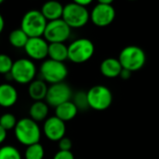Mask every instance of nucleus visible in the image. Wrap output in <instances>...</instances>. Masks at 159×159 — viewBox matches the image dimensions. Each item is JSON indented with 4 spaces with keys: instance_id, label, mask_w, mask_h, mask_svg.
<instances>
[{
    "instance_id": "nucleus-16",
    "label": "nucleus",
    "mask_w": 159,
    "mask_h": 159,
    "mask_svg": "<svg viewBox=\"0 0 159 159\" xmlns=\"http://www.w3.org/2000/svg\"><path fill=\"white\" fill-rule=\"evenodd\" d=\"M123 67L118 58L109 57L104 59L100 66V70L102 76L108 79H114L119 77Z\"/></svg>"
},
{
    "instance_id": "nucleus-20",
    "label": "nucleus",
    "mask_w": 159,
    "mask_h": 159,
    "mask_svg": "<svg viewBox=\"0 0 159 159\" xmlns=\"http://www.w3.org/2000/svg\"><path fill=\"white\" fill-rule=\"evenodd\" d=\"M49 59L63 62L68 59V46L64 43H49L48 44V54Z\"/></svg>"
},
{
    "instance_id": "nucleus-6",
    "label": "nucleus",
    "mask_w": 159,
    "mask_h": 159,
    "mask_svg": "<svg viewBox=\"0 0 159 159\" xmlns=\"http://www.w3.org/2000/svg\"><path fill=\"white\" fill-rule=\"evenodd\" d=\"M36 73V66L29 58H20L14 61L10 71L12 81L19 84L31 83L34 80Z\"/></svg>"
},
{
    "instance_id": "nucleus-13",
    "label": "nucleus",
    "mask_w": 159,
    "mask_h": 159,
    "mask_svg": "<svg viewBox=\"0 0 159 159\" xmlns=\"http://www.w3.org/2000/svg\"><path fill=\"white\" fill-rule=\"evenodd\" d=\"M43 131L48 140L51 142H59L63 137H65L66 126L63 121L54 115L46 119Z\"/></svg>"
},
{
    "instance_id": "nucleus-25",
    "label": "nucleus",
    "mask_w": 159,
    "mask_h": 159,
    "mask_svg": "<svg viewBox=\"0 0 159 159\" xmlns=\"http://www.w3.org/2000/svg\"><path fill=\"white\" fill-rule=\"evenodd\" d=\"M18 120L16 119L15 115L9 112L4 113L3 115H1L0 117V126L6 130V131H9L15 128L16 125H17Z\"/></svg>"
},
{
    "instance_id": "nucleus-4",
    "label": "nucleus",
    "mask_w": 159,
    "mask_h": 159,
    "mask_svg": "<svg viewBox=\"0 0 159 159\" xmlns=\"http://www.w3.org/2000/svg\"><path fill=\"white\" fill-rule=\"evenodd\" d=\"M41 79L50 84L63 82L68 75V69L63 62L51 59L45 60L39 68Z\"/></svg>"
},
{
    "instance_id": "nucleus-8",
    "label": "nucleus",
    "mask_w": 159,
    "mask_h": 159,
    "mask_svg": "<svg viewBox=\"0 0 159 159\" xmlns=\"http://www.w3.org/2000/svg\"><path fill=\"white\" fill-rule=\"evenodd\" d=\"M87 97L89 108L99 112L107 110L113 102V94L104 85L92 86L87 92Z\"/></svg>"
},
{
    "instance_id": "nucleus-2",
    "label": "nucleus",
    "mask_w": 159,
    "mask_h": 159,
    "mask_svg": "<svg viewBox=\"0 0 159 159\" xmlns=\"http://www.w3.org/2000/svg\"><path fill=\"white\" fill-rule=\"evenodd\" d=\"M48 21L40 10L31 9L25 12L20 22V28L29 37H39L44 36Z\"/></svg>"
},
{
    "instance_id": "nucleus-3",
    "label": "nucleus",
    "mask_w": 159,
    "mask_h": 159,
    "mask_svg": "<svg viewBox=\"0 0 159 159\" xmlns=\"http://www.w3.org/2000/svg\"><path fill=\"white\" fill-rule=\"evenodd\" d=\"M118 60L123 68L134 72L144 67L146 63V54L141 47L129 45L122 49Z\"/></svg>"
},
{
    "instance_id": "nucleus-11",
    "label": "nucleus",
    "mask_w": 159,
    "mask_h": 159,
    "mask_svg": "<svg viewBox=\"0 0 159 159\" xmlns=\"http://www.w3.org/2000/svg\"><path fill=\"white\" fill-rule=\"evenodd\" d=\"M90 21L98 27H105L111 24L116 18V9L112 5L97 4L89 12Z\"/></svg>"
},
{
    "instance_id": "nucleus-10",
    "label": "nucleus",
    "mask_w": 159,
    "mask_h": 159,
    "mask_svg": "<svg viewBox=\"0 0 159 159\" xmlns=\"http://www.w3.org/2000/svg\"><path fill=\"white\" fill-rule=\"evenodd\" d=\"M72 97L73 91L71 87L63 82L60 83L50 84L48 89L46 102L48 106L56 108L64 102L70 101Z\"/></svg>"
},
{
    "instance_id": "nucleus-15",
    "label": "nucleus",
    "mask_w": 159,
    "mask_h": 159,
    "mask_svg": "<svg viewBox=\"0 0 159 159\" xmlns=\"http://www.w3.org/2000/svg\"><path fill=\"white\" fill-rule=\"evenodd\" d=\"M63 7L64 6H62V4L57 0H48L43 4L40 11L46 18V20L48 22H50L61 19Z\"/></svg>"
},
{
    "instance_id": "nucleus-34",
    "label": "nucleus",
    "mask_w": 159,
    "mask_h": 159,
    "mask_svg": "<svg viewBox=\"0 0 159 159\" xmlns=\"http://www.w3.org/2000/svg\"><path fill=\"white\" fill-rule=\"evenodd\" d=\"M4 1H5V0H0V5H1V4H2V3L4 2Z\"/></svg>"
},
{
    "instance_id": "nucleus-9",
    "label": "nucleus",
    "mask_w": 159,
    "mask_h": 159,
    "mask_svg": "<svg viewBox=\"0 0 159 159\" xmlns=\"http://www.w3.org/2000/svg\"><path fill=\"white\" fill-rule=\"evenodd\" d=\"M71 27L62 20L48 22L44 32V38L48 43H64L71 35Z\"/></svg>"
},
{
    "instance_id": "nucleus-28",
    "label": "nucleus",
    "mask_w": 159,
    "mask_h": 159,
    "mask_svg": "<svg viewBox=\"0 0 159 159\" xmlns=\"http://www.w3.org/2000/svg\"><path fill=\"white\" fill-rule=\"evenodd\" d=\"M53 159H75V157L71 151H58Z\"/></svg>"
},
{
    "instance_id": "nucleus-7",
    "label": "nucleus",
    "mask_w": 159,
    "mask_h": 159,
    "mask_svg": "<svg viewBox=\"0 0 159 159\" xmlns=\"http://www.w3.org/2000/svg\"><path fill=\"white\" fill-rule=\"evenodd\" d=\"M61 19L71 28H81L88 23L90 17L86 7L71 2L63 7Z\"/></svg>"
},
{
    "instance_id": "nucleus-21",
    "label": "nucleus",
    "mask_w": 159,
    "mask_h": 159,
    "mask_svg": "<svg viewBox=\"0 0 159 159\" xmlns=\"http://www.w3.org/2000/svg\"><path fill=\"white\" fill-rule=\"evenodd\" d=\"M28 39H29V37L24 33V31L21 28L12 30L8 36V41L10 45L18 49L24 48Z\"/></svg>"
},
{
    "instance_id": "nucleus-19",
    "label": "nucleus",
    "mask_w": 159,
    "mask_h": 159,
    "mask_svg": "<svg viewBox=\"0 0 159 159\" xmlns=\"http://www.w3.org/2000/svg\"><path fill=\"white\" fill-rule=\"evenodd\" d=\"M30 118L36 123L46 121L48 114V105L44 101H34L29 109Z\"/></svg>"
},
{
    "instance_id": "nucleus-14",
    "label": "nucleus",
    "mask_w": 159,
    "mask_h": 159,
    "mask_svg": "<svg viewBox=\"0 0 159 159\" xmlns=\"http://www.w3.org/2000/svg\"><path fill=\"white\" fill-rule=\"evenodd\" d=\"M18 91L10 83L0 84V107L11 108L18 101Z\"/></svg>"
},
{
    "instance_id": "nucleus-35",
    "label": "nucleus",
    "mask_w": 159,
    "mask_h": 159,
    "mask_svg": "<svg viewBox=\"0 0 159 159\" xmlns=\"http://www.w3.org/2000/svg\"><path fill=\"white\" fill-rule=\"evenodd\" d=\"M129 1H135V0H129Z\"/></svg>"
},
{
    "instance_id": "nucleus-17",
    "label": "nucleus",
    "mask_w": 159,
    "mask_h": 159,
    "mask_svg": "<svg viewBox=\"0 0 159 159\" xmlns=\"http://www.w3.org/2000/svg\"><path fill=\"white\" fill-rule=\"evenodd\" d=\"M48 89V86L47 85L46 82H44L42 79H34L31 83H29L28 94L34 101H43L46 99Z\"/></svg>"
},
{
    "instance_id": "nucleus-24",
    "label": "nucleus",
    "mask_w": 159,
    "mask_h": 159,
    "mask_svg": "<svg viewBox=\"0 0 159 159\" xmlns=\"http://www.w3.org/2000/svg\"><path fill=\"white\" fill-rule=\"evenodd\" d=\"M72 98H73L72 101L76 106L78 111H85V110L89 108V102H88L87 93H85L83 91H79V92L75 93V95H73Z\"/></svg>"
},
{
    "instance_id": "nucleus-22",
    "label": "nucleus",
    "mask_w": 159,
    "mask_h": 159,
    "mask_svg": "<svg viewBox=\"0 0 159 159\" xmlns=\"http://www.w3.org/2000/svg\"><path fill=\"white\" fill-rule=\"evenodd\" d=\"M45 149L42 144L34 143L30 146H27L24 152L25 159H44Z\"/></svg>"
},
{
    "instance_id": "nucleus-18",
    "label": "nucleus",
    "mask_w": 159,
    "mask_h": 159,
    "mask_svg": "<svg viewBox=\"0 0 159 159\" xmlns=\"http://www.w3.org/2000/svg\"><path fill=\"white\" fill-rule=\"evenodd\" d=\"M77 112L78 109L72 100L64 102L55 108V116L64 123L73 120L77 115Z\"/></svg>"
},
{
    "instance_id": "nucleus-12",
    "label": "nucleus",
    "mask_w": 159,
    "mask_h": 159,
    "mask_svg": "<svg viewBox=\"0 0 159 159\" xmlns=\"http://www.w3.org/2000/svg\"><path fill=\"white\" fill-rule=\"evenodd\" d=\"M48 42L43 37H29L25 47V53L31 60H44L48 54Z\"/></svg>"
},
{
    "instance_id": "nucleus-23",
    "label": "nucleus",
    "mask_w": 159,
    "mask_h": 159,
    "mask_svg": "<svg viewBox=\"0 0 159 159\" xmlns=\"http://www.w3.org/2000/svg\"><path fill=\"white\" fill-rule=\"evenodd\" d=\"M0 159H22L20 151L12 145L0 147Z\"/></svg>"
},
{
    "instance_id": "nucleus-31",
    "label": "nucleus",
    "mask_w": 159,
    "mask_h": 159,
    "mask_svg": "<svg viewBox=\"0 0 159 159\" xmlns=\"http://www.w3.org/2000/svg\"><path fill=\"white\" fill-rule=\"evenodd\" d=\"M92 1H93V0H72V2L76 3V4H79V5L84 6V7L89 6V4L92 3Z\"/></svg>"
},
{
    "instance_id": "nucleus-1",
    "label": "nucleus",
    "mask_w": 159,
    "mask_h": 159,
    "mask_svg": "<svg viewBox=\"0 0 159 159\" xmlns=\"http://www.w3.org/2000/svg\"><path fill=\"white\" fill-rule=\"evenodd\" d=\"M16 140L24 146H30L38 143L41 139V130L38 123L29 117L18 120L14 128Z\"/></svg>"
},
{
    "instance_id": "nucleus-33",
    "label": "nucleus",
    "mask_w": 159,
    "mask_h": 159,
    "mask_svg": "<svg viewBox=\"0 0 159 159\" xmlns=\"http://www.w3.org/2000/svg\"><path fill=\"white\" fill-rule=\"evenodd\" d=\"M99 4H105V5H112L115 0H97Z\"/></svg>"
},
{
    "instance_id": "nucleus-27",
    "label": "nucleus",
    "mask_w": 159,
    "mask_h": 159,
    "mask_svg": "<svg viewBox=\"0 0 159 159\" xmlns=\"http://www.w3.org/2000/svg\"><path fill=\"white\" fill-rule=\"evenodd\" d=\"M58 146H59L60 151H71L73 147V143L69 138L63 137L61 140L58 142Z\"/></svg>"
},
{
    "instance_id": "nucleus-26",
    "label": "nucleus",
    "mask_w": 159,
    "mask_h": 159,
    "mask_svg": "<svg viewBox=\"0 0 159 159\" xmlns=\"http://www.w3.org/2000/svg\"><path fill=\"white\" fill-rule=\"evenodd\" d=\"M13 61L12 59L5 54V53H0V74L7 75L11 71L12 66H13Z\"/></svg>"
},
{
    "instance_id": "nucleus-5",
    "label": "nucleus",
    "mask_w": 159,
    "mask_h": 159,
    "mask_svg": "<svg viewBox=\"0 0 159 159\" xmlns=\"http://www.w3.org/2000/svg\"><path fill=\"white\" fill-rule=\"evenodd\" d=\"M95 46L89 38H77L68 46V60L75 64L88 62L94 54Z\"/></svg>"
},
{
    "instance_id": "nucleus-30",
    "label": "nucleus",
    "mask_w": 159,
    "mask_h": 159,
    "mask_svg": "<svg viewBox=\"0 0 159 159\" xmlns=\"http://www.w3.org/2000/svg\"><path fill=\"white\" fill-rule=\"evenodd\" d=\"M7 131H6V130L0 126V144H2V143L6 141V139H7Z\"/></svg>"
},
{
    "instance_id": "nucleus-29",
    "label": "nucleus",
    "mask_w": 159,
    "mask_h": 159,
    "mask_svg": "<svg viewBox=\"0 0 159 159\" xmlns=\"http://www.w3.org/2000/svg\"><path fill=\"white\" fill-rule=\"evenodd\" d=\"M131 73H132L131 71L123 68L122 71H121V73H120V75H119V77H120L122 80H129V79L131 77Z\"/></svg>"
},
{
    "instance_id": "nucleus-32",
    "label": "nucleus",
    "mask_w": 159,
    "mask_h": 159,
    "mask_svg": "<svg viewBox=\"0 0 159 159\" xmlns=\"http://www.w3.org/2000/svg\"><path fill=\"white\" fill-rule=\"evenodd\" d=\"M4 27H5V21H4V18H3L2 14L0 13V34L2 33Z\"/></svg>"
}]
</instances>
